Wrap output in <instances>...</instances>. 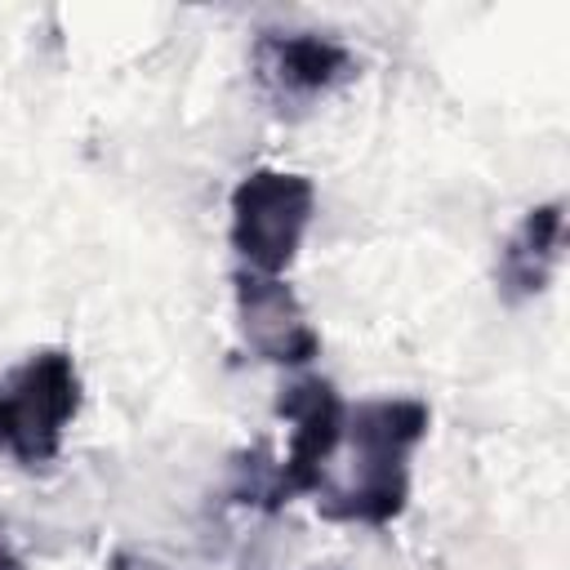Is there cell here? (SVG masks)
Masks as SVG:
<instances>
[{
	"mask_svg": "<svg viewBox=\"0 0 570 570\" xmlns=\"http://www.w3.org/2000/svg\"><path fill=\"white\" fill-rule=\"evenodd\" d=\"M428 405L414 396H383L347 410L343 432L352 436L356 476L316 499L325 521L392 525L410 503V454L428 436Z\"/></svg>",
	"mask_w": 570,
	"mask_h": 570,
	"instance_id": "1",
	"label": "cell"
},
{
	"mask_svg": "<svg viewBox=\"0 0 570 570\" xmlns=\"http://www.w3.org/2000/svg\"><path fill=\"white\" fill-rule=\"evenodd\" d=\"M316 214V187L289 169H249L227 200V240L240 258V272L281 276Z\"/></svg>",
	"mask_w": 570,
	"mask_h": 570,
	"instance_id": "2",
	"label": "cell"
},
{
	"mask_svg": "<svg viewBox=\"0 0 570 570\" xmlns=\"http://www.w3.org/2000/svg\"><path fill=\"white\" fill-rule=\"evenodd\" d=\"M80 410V370L71 352L27 356L0 387V450L36 468L62 450V432Z\"/></svg>",
	"mask_w": 570,
	"mask_h": 570,
	"instance_id": "3",
	"label": "cell"
},
{
	"mask_svg": "<svg viewBox=\"0 0 570 570\" xmlns=\"http://www.w3.org/2000/svg\"><path fill=\"white\" fill-rule=\"evenodd\" d=\"M276 414L289 423V450L267 472V481L254 499L263 508H281L298 494L325 490V463L334 459V450L343 441L347 405L330 379H298L276 396Z\"/></svg>",
	"mask_w": 570,
	"mask_h": 570,
	"instance_id": "4",
	"label": "cell"
},
{
	"mask_svg": "<svg viewBox=\"0 0 570 570\" xmlns=\"http://www.w3.org/2000/svg\"><path fill=\"white\" fill-rule=\"evenodd\" d=\"M232 294H236V325L245 347L258 361L272 365H307L321 352V334L307 321L303 303L294 298V289L281 276H258V272H240L232 276Z\"/></svg>",
	"mask_w": 570,
	"mask_h": 570,
	"instance_id": "5",
	"label": "cell"
},
{
	"mask_svg": "<svg viewBox=\"0 0 570 570\" xmlns=\"http://www.w3.org/2000/svg\"><path fill=\"white\" fill-rule=\"evenodd\" d=\"M254 67L276 98H316L352 71V53L312 31H289V36L267 31L254 49Z\"/></svg>",
	"mask_w": 570,
	"mask_h": 570,
	"instance_id": "6",
	"label": "cell"
},
{
	"mask_svg": "<svg viewBox=\"0 0 570 570\" xmlns=\"http://www.w3.org/2000/svg\"><path fill=\"white\" fill-rule=\"evenodd\" d=\"M561 232H566V205L561 200L534 205L517 223V232L508 236V245L499 254V294L508 303H525V298L548 289L552 267L561 258Z\"/></svg>",
	"mask_w": 570,
	"mask_h": 570,
	"instance_id": "7",
	"label": "cell"
},
{
	"mask_svg": "<svg viewBox=\"0 0 570 570\" xmlns=\"http://www.w3.org/2000/svg\"><path fill=\"white\" fill-rule=\"evenodd\" d=\"M0 570H27V561H22V557H18V548L9 543L4 525H0Z\"/></svg>",
	"mask_w": 570,
	"mask_h": 570,
	"instance_id": "8",
	"label": "cell"
}]
</instances>
